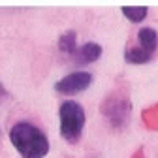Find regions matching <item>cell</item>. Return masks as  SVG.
<instances>
[{
	"label": "cell",
	"mask_w": 158,
	"mask_h": 158,
	"mask_svg": "<svg viewBox=\"0 0 158 158\" xmlns=\"http://www.w3.org/2000/svg\"><path fill=\"white\" fill-rule=\"evenodd\" d=\"M10 141L21 158H45L49 152L45 132L28 121H19L10 128Z\"/></svg>",
	"instance_id": "1"
},
{
	"label": "cell",
	"mask_w": 158,
	"mask_h": 158,
	"mask_svg": "<svg viewBox=\"0 0 158 158\" xmlns=\"http://www.w3.org/2000/svg\"><path fill=\"white\" fill-rule=\"evenodd\" d=\"M58 118H60V135L62 139L75 145L83 135L87 115L85 107L75 102V100H66L58 107Z\"/></svg>",
	"instance_id": "2"
},
{
	"label": "cell",
	"mask_w": 158,
	"mask_h": 158,
	"mask_svg": "<svg viewBox=\"0 0 158 158\" xmlns=\"http://www.w3.org/2000/svg\"><path fill=\"white\" fill-rule=\"evenodd\" d=\"M102 115L107 118L109 124L115 130H123L130 121L132 104H130V100H126L123 96H111L102 106Z\"/></svg>",
	"instance_id": "3"
},
{
	"label": "cell",
	"mask_w": 158,
	"mask_h": 158,
	"mask_svg": "<svg viewBox=\"0 0 158 158\" xmlns=\"http://www.w3.org/2000/svg\"><path fill=\"white\" fill-rule=\"evenodd\" d=\"M90 85H92V73L79 70V72H72L64 75L62 79H58L55 83V92L72 96V94H79V92L87 90Z\"/></svg>",
	"instance_id": "4"
},
{
	"label": "cell",
	"mask_w": 158,
	"mask_h": 158,
	"mask_svg": "<svg viewBox=\"0 0 158 158\" xmlns=\"http://www.w3.org/2000/svg\"><path fill=\"white\" fill-rule=\"evenodd\" d=\"M102 56V45L96 42H87L83 45H77L75 53L72 55L73 64H92Z\"/></svg>",
	"instance_id": "5"
},
{
	"label": "cell",
	"mask_w": 158,
	"mask_h": 158,
	"mask_svg": "<svg viewBox=\"0 0 158 158\" xmlns=\"http://www.w3.org/2000/svg\"><path fill=\"white\" fill-rule=\"evenodd\" d=\"M137 44H139L141 49L149 51V53H156L158 49V32L152 27H145L137 30Z\"/></svg>",
	"instance_id": "6"
},
{
	"label": "cell",
	"mask_w": 158,
	"mask_h": 158,
	"mask_svg": "<svg viewBox=\"0 0 158 158\" xmlns=\"http://www.w3.org/2000/svg\"><path fill=\"white\" fill-rule=\"evenodd\" d=\"M152 58H154V55L141 49V47H128L124 51V60L128 64H147V62L152 60Z\"/></svg>",
	"instance_id": "7"
},
{
	"label": "cell",
	"mask_w": 158,
	"mask_h": 158,
	"mask_svg": "<svg viewBox=\"0 0 158 158\" xmlns=\"http://www.w3.org/2000/svg\"><path fill=\"white\" fill-rule=\"evenodd\" d=\"M58 51L60 53H66V55H73L75 53V49H77V34L73 32V30H68V32H64L60 38H58Z\"/></svg>",
	"instance_id": "8"
},
{
	"label": "cell",
	"mask_w": 158,
	"mask_h": 158,
	"mask_svg": "<svg viewBox=\"0 0 158 158\" xmlns=\"http://www.w3.org/2000/svg\"><path fill=\"white\" fill-rule=\"evenodd\" d=\"M121 11L124 13V17L132 23H141L143 19L147 17L149 13V8L147 6H123Z\"/></svg>",
	"instance_id": "9"
},
{
	"label": "cell",
	"mask_w": 158,
	"mask_h": 158,
	"mask_svg": "<svg viewBox=\"0 0 158 158\" xmlns=\"http://www.w3.org/2000/svg\"><path fill=\"white\" fill-rule=\"evenodd\" d=\"M10 96V92H8V89L2 85V83H0V102H4L6 100V98Z\"/></svg>",
	"instance_id": "10"
}]
</instances>
